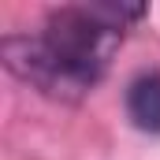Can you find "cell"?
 Here are the masks:
<instances>
[{"label": "cell", "instance_id": "cell-2", "mask_svg": "<svg viewBox=\"0 0 160 160\" xmlns=\"http://www.w3.org/2000/svg\"><path fill=\"white\" fill-rule=\"evenodd\" d=\"M127 116L138 130L145 134H160V75H138L127 86Z\"/></svg>", "mask_w": 160, "mask_h": 160}, {"label": "cell", "instance_id": "cell-1", "mask_svg": "<svg viewBox=\"0 0 160 160\" xmlns=\"http://www.w3.org/2000/svg\"><path fill=\"white\" fill-rule=\"evenodd\" d=\"M145 8L127 4H86L60 8L45 19L34 38H4V67L52 101H82L104 78L123 41V22L142 19Z\"/></svg>", "mask_w": 160, "mask_h": 160}]
</instances>
